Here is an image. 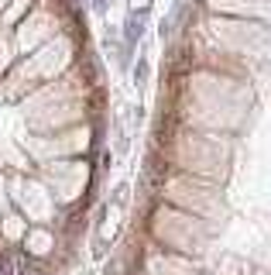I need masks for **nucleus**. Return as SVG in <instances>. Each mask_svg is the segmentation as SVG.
I'll return each instance as SVG.
<instances>
[{
  "mask_svg": "<svg viewBox=\"0 0 271 275\" xmlns=\"http://www.w3.org/2000/svg\"><path fill=\"white\" fill-rule=\"evenodd\" d=\"M38 10V0H0V124L3 114L21 100L24 93V72L38 66V55H28V21ZM10 158L7 148L0 141V262H7V255L17 244V227L21 220V200L14 193V179L7 172Z\"/></svg>",
  "mask_w": 271,
  "mask_h": 275,
  "instance_id": "1",
  "label": "nucleus"
}]
</instances>
